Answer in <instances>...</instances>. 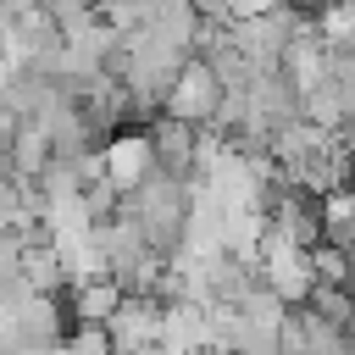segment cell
<instances>
[{"instance_id":"6da1fadb","label":"cell","mask_w":355,"mask_h":355,"mask_svg":"<svg viewBox=\"0 0 355 355\" xmlns=\"http://www.w3.org/2000/svg\"><path fill=\"white\" fill-rule=\"evenodd\" d=\"M100 172H105V183L128 200L133 189H144L150 178H155V150H150V133H133V128H122V133H111L105 144H100Z\"/></svg>"},{"instance_id":"7a4b0ae2","label":"cell","mask_w":355,"mask_h":355,"mask_svg":"<svg viewBox=\"0 0 355 355\" xmlns=\"http://www.w3.org/2000/svg\"><path fill=\"white\" fill-rule=\"evenodd\" d=\"M216 111H222V83H216V78H211V67L194 55V61L178 72L172 94H166V116H172V122H189V128H200V122H216Z\"/></svg>"},{"instance_id":"3957f363","label":"cell","mask_w":355,"mask_h":355,"mask_svg":"<svg viewBox=\"0 0 355 355\" xmlns=\"http://www.w3.org/2000/svg\"><path fill=\"white\" fill-rule=\"evenodd\" d=\"M150 150H155V172H161V178L194 183V172H200V128L161 116V122L150 128Z\"/></svg>"},{"instance_id":"277c9868","label":"cell","mask_w":355,"mask_h":355,"mask_svg":"<svg viewBox=\"0 0 355 355\" xmlns=\"http://www.w3.org/2000/svg\"><path fill=\"white\" fill-rule=\"evenodd\" d=\"M322 239H327V250L355 261V194L338 189V194L322 200Z\"/></svg>"},{"instance_id":"5b68a950","label":"cell","mask_w":355,"mask_h":355,"mask_svg":"<svg viewBox=\"0 0 355 355\" xmlns=\"http://www.w3.org/2000/svg\"><path fill=\"white\" fill-rule=\"evenodd\" d=\"M128 294L111 283V277H100V283H78V294H72V305H78V316H83V327H105L111 316H116V305H122Z\"/></svg>"}]
</instances>
